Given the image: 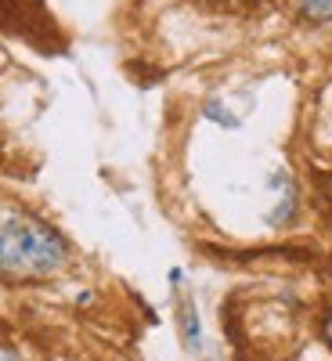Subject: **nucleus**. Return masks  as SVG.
Instances as JSON below:
<instances>
[{
    "mask_svg": "<svg viewBox=\"0 0 332 361\" xmlns=\"http://www.w3.org/2000/svg\"><path fill=\"white\" fill-rule=\"evenodd\" d=\"M66 257V238L40 217L8 214L0 221V279H47Z\"/></svg>",
    "mask_w": 332,
    "mask_h": 361,
    "instance_id": "obj_1",
    "label": "nucleus"
},
{
    "mask_svg": "<svg viewBox=\"0 0 332 361\" xmlns=\"http://www.w3.org/2000/svg\"><path fill=\"white\" fill-rule=\"evenodd\" d=\"M300 15L311 18V22H328L332 18V0H296Z\"/></svg>",
    "mask_w": 332,
    "mask_h": 361,
    "instance_id": "obj_2",
    "label": "nucleus"
},
{
    "mask_svg": "<svg viewBox=\"0 0 332 361\" xmlns=\"http://www.w3.org/2000/svg\"><path fill=\"white\" fill-rule=\"evenodd\" d=\"M180 322H185V340H188V347H199V322H195V307H192V304L180 307Z\"/></svg>",
    "mask_w": 332,
    "mask_h": 361,
    "instance_id": "obj_3",
    "label": "nucleus"
},
{
    "mask_svg": "<svg viewBox=\"0 0 332 361\" xmlns=\"http://www.w3.org/2000/svg\"><path fill=\"white\" fill-rule=\"evenodd\" d=\"M0 361H22V354L15 347H8V343H0Z\"/></svg>",
    "mask_w": 332,
    "mask_h": 361,
    "instance_id": "obj_4",
    "label": "nucleus"
},
{
    "mask_svg": "<svg viewBox=\"0 0 332 361\" xmlns=\"http://www.w3.org/2000/svg\"><path fill=\"white\" fill-rule=\"evenodd\" d=\"M325 343L332 347V314H328V322H325Z\"/></svg>",
    "mask_w": 332,
    "mask_h": 361,
    "instance_id": "obj_5",
    "label": "nucleus"
}]
</instances>
